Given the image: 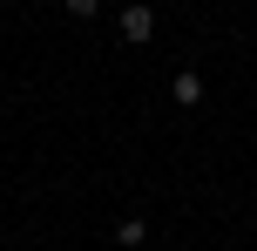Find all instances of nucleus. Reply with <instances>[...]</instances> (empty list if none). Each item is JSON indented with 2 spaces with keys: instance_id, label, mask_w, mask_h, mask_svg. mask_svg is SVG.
Returning <instances> with one entry per match:
<instances>
[{
  "instance_id": "20e7f679",
  "label": "nucleus",
  "mask_w": 257,
  "mask_h": 251,
  "mask_svg": "<svg viewBox=\"0 0 257 251\" xmlns=\"http://www.w3.org/2000/svg\"><path fill=\"white\" fill-rule=\"evenodd\" d=\"M68 14H95V0H68Z\"/></svg>"
},
{
  "instance_id": "f257e3e1",
  "label": "nucleus",
  "mask_w": 257,
  "mask_h": 251,
  "mask_svg": "<svg viewBox=\"0 0 257 251\" xmlns=\"http://www.w3.org/2000/svg\"><path fill=\"white\" fill-rule=\"evenodd\" d=\"M115 27H122V41H136V48H142V41L156 34V14H149V7H122V21H115Z\"/></svg>"
},
{
  "instance_id": "f03ea898",
  "label": "nucleus",
  "mask_w": 257,
  "mask_h": 251,
  "mask_svg": "<svg viewBox=\"0 0 257 251\" xmlns=\"http://www.w3.org/2000/svg\"><path fill=\"white\" fill-rule=\"evenodd\" d=\"M169 95H176L183 109H196V102H203V75H190V68H183V75L169 81Z\"/></svg>"
},
{
  "instance_id": "7ed1b4c3",
  "label": "nucleus",
  "mask_w": 257,
  "mask_h": 251,
  "mask_svg": "<svg viewBox=\"0 0 257 251\" xmlns=\"http://www.w3.org/2000/svg\"><path fill=\"white\" fill-rule=\"evenodd\" d=\"M142 238H149V231H142V217H122V224H115V244H128V251H136Z\"/></svg>"
}]
</instances>
